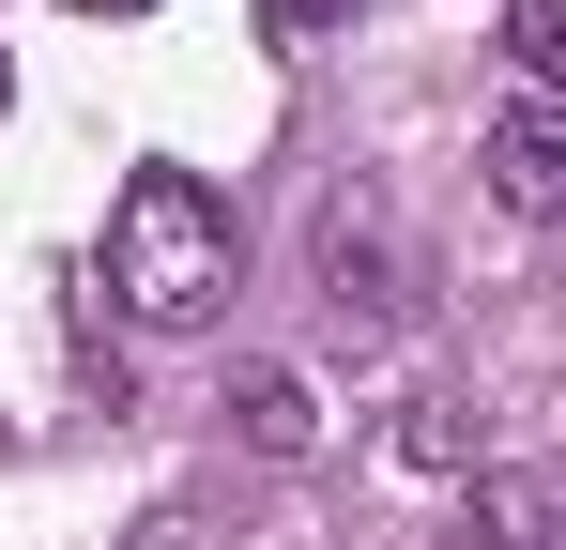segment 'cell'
Returning a JSON list of instances; mask_svg holds the SVG:
<instances>
[{
  "label": "cell",
  "mask_w": 566,
  "mask_h": 550,
  "mask_svg": "<svg viewBox=\"0 0 566 550\" xmlns=\"http://www.w3.org/2000/svg\"><path fill=\"white\" fill-rule=\"evenodd\" d=\"M230 429H245L261 458H306V444H322V398H306V367H245V382H230Z\"/></svg>",
  "instance_id": "277c9868"
},
{
  "label": "cell",
  "mask_w": 566,
  "mask_h": 550,
  "mask_svg": "<svg viewBox=\"0 0 566 550\" xmlns=\"http://www.w3.org/2000/svg\"><path fill=\"white\" fill-rule=\"evenodd\" d=\"M398 458H429V474H474V429H460V398H398Z\"/></svg>",
  "instance_id": "5b68a950"
},
{
  "label": "cell",
  "mask_w": 566,
  "mask_h": 550,
  "mask_svg": "<svg viewBox=\"0 0 566 550\" xmlns=\"http://www.w3.org/2000/svg\"><path fill=\"white\" fill-rule=\"evenodd\" d=\"M230 275H245V245H230V199L199 169H138L107 199V290H123V321L199 337V321L230 306Z\"/></svg>",
  "instance_id": "6da1fadb"
},
{
  "label": "cell",
  "mask_w": 566,
  "mask_h": 550,
  "mask_svg": "<svg viewBox=\"0 0 566 550\" xmlns=\"http://www.w3.org/2000/svg\"><path fill=\"white\" fill-rule=\"evenodd\" d=\"M552 550H566V505H552Z\"/></svg>",
  "instance_id": "30bf717a"
},
{
  "label": "cell",
  "mask_w": 566,
  "mask_h": 550,
  "mask_svg": "<svg viewBox=\"0 0 566 550\" xmlns=\"http://www.w3.org/2000/svg\"><path fill=\"white\" fill-rule=\"evenodd\" d=\"M306 261H322V306L337 321H382L398 306V214H382V183H337L306 214Z\"/></svg>",
  "instance_id": "7a4b0ae2"
},
{
  "label": "cell",
  "mask_w": 566,
  "mask_h": 550,
  "mask_svg": "<svg viewBox=\"0 0 566 550\" xmlns=\"http://www.w3.org/2000/svg\"><path fill=\"white\" fill-rule=\"evenodd\" d=\"M460 550H552V505H536V489H474Z\"/></svg>",
  "instance_id": "8992f818"
},
{
  "label": "cell",
  "mask_w": 566,
  "mask_h": 550,
  "mask_svg": "<svg viewBox=\"0 0 566 550\" xmlns=\"http://www.w3.org/2000/svg\"><path fill=\"white\" fill-rule=\"evenodd\" d=\"M474 169H490L505 214H566V107H552V92H521V107L474 138Z\"/></svg>",
  "instance_id": "3957f363"
},
{
  "label": "cell",
  "mask_w": 566,
  "mask_h": 550,
  "mask_svg": "<svg viewBox=\"0 0 566 550\" xmlns=\"http://www.w3.org/2000/svg\"><path fill=\"white\" fill-rule=\"evenodd\" d=\"M322 15H337V0H261V31H276V46H306Z\"/></svg>",
  "instance_id": "ba28073f"
},
{
  "label": "cell",
  "mask_w": 566,
  "mask_h": 550,
  "mask_svg": "<svg viewBox=\"0 0 566 550\" xmlns=\"http://www.w3.org/2000/svg\"><path fill=\"white\" fill-rule=\"evenodd\" d=\"M505 46H521V77L566 107V0H505Z\"/></svg>",
  "instance_id": "52a82bcc"
},
{
  "label": "cell",
  "mask_w": 566,
  "mask_h": 550,
  "mask_svg": "<svg viewBox=\"0 0 566 550\" xmlns=\"http://www.w3.org/2000/svg\"><path fill=\"white\" fill-rule=\"evenodd\" d=\"M77 15H154V0H77Z\"/></svg>",
  "instance_id": "9c48e42d"
}]
</instances>
